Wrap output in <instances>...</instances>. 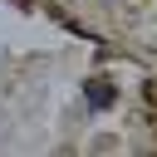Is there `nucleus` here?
Wrapping results in <instances>:
<instances>
[{
	"mask_svg": "<svg viewBox=\"0 0 157 157\" xmlns=\"http://www.w3.org/2000/svg\"><path fill=\"white\" fill-rule=\"evenodd\" d=\"M88 103H93V108H108V103H113V93L103 88V78H88Z\"/></svg>",
	"mask_w": 157,
	"mask_h": 157,
	"instance_id": "obj_1",
	"label": "nucleus"
}]
</instances>
